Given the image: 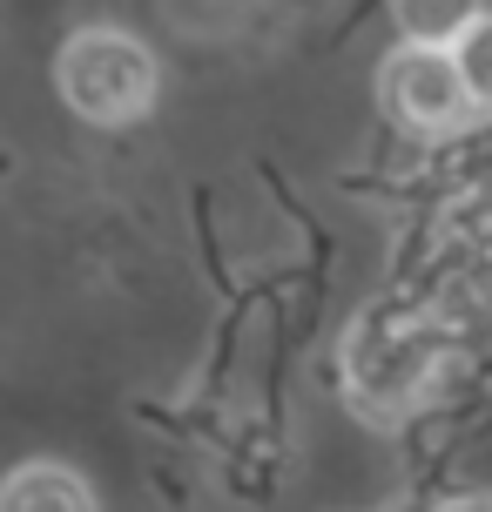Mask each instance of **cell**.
<instances>
[{"label": "cell", "instance_id": "6da1fadb", "mask_svg": "<svg viewBox=\"0 0 492 512\" xmlns=\"http://www.w3.org/2000/svg\"><path fill=\"white\" fill-rule=\"evenodd\" d=\"M344 391L371 425H398L405 411H418L439 384L445 337L432 331V317L398 304H371L344 331Z\"/></svg>", "mask_w": 492, "mask_h": 512}, {"label": "cell", "instance_id": "7a4b0ae2", "mask_svg": "<svg viewBox=\"0 0 492 512\" xmlns=\"http://www.w3.org/2000/svg\"><path fill=\"white\" fill-rule=\"evenodd\" d=\"M54 81H61V102L88 115V122H135L142 108L156 102V61L149 48L122 34V27H81L75 41L54 61Z\"/></svg>", "mask_w": 492, "mask_h": 512}, {"label": "cell", "instance_id": "3957f363", "mask_svg": "<svg viewBox=\"0 0 492 512\" xmlns=\"http://www.w3.org/2000/svg\"><path fill=\"white\" fill-rule=\"evenodd\" d=\"M378 102H385V115L398 128H412V135H452V128H466L479 108H472L466 95V75H459V61H452V48H418V41H405V48L385 54V68H378Z\"/></svg>", "mask_w": 492, "mask_h": 512}, {"label": "cell", "instance_id": "277c9868", "mask_svg": "<svg viewBox=\"0 0 492 512\" xmlns=\"http://www.w3.org/2000/svg\"><path fill=\"white\" fill-rule=\"evenodd\" d=\"M0 512H95V492L81 486V472L34 459V465H21V472L7 479Z\"/></svg>", "mask_w": 492, "mask_h": 512}, {"label": "cell", "instance_id": "5b68a950", "mask_svg": "<svg viewBox=\"0 0 492 512\" xmlns=\"http://www.w3.org/2000/svg\"><path fill=\"white\" fill-rule=\"evenodd\" d=\"M391 21L418 48H459L472 27L486 21V7L479 0H391Z\"/></svg>", "mask_w": 492, "mask_h": 512}, {"label": "cell", "instance_id": "8992f818", "mask_svg": "<svg viewBox=\"0 0 492 512\" xmlns=\"http://www.w3.org/2000/svg\"><path fill=\"white\" fill-rule=\"evenodd\" d=\"M452 61H459V75H466L472 108H479V115H492V14L472 27L459 48H452Z\"/></svg>", "mask_w": 492, "mask_h": 512}, {"label": "cell", "instance_id": "52a82bcc", "mask_svg": "<svg viewBox=\"0 0 492 512\" xmlns=\"http://www.w3.org/2000/svg\"><path fill=\"white\" fill-rule=\"evenodd\" d=\"M439 512H492V492H466V499H445Z\"/></svg>", "mask_w": 492, "mask_h": 512}]
</instances>
